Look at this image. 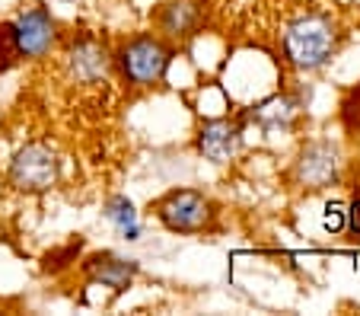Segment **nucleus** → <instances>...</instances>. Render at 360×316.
Instances as JSON below:
<instances>
[{
	"label": "nucleus",
	"mask_w": 360,
	"mask_h": 316,
	"mask_svg": "<svg viewBox=\"0 0 360 316\" xmlns=\"http://www.w3.org/2000/svg\"><path fill=\"white\" fill-rule=\"evenodd\" d=\"M341 115H345L347 128H360V87L345 99V106H341Z\"/></svg>",
	"instance_id": "obj_14"
},
{
	"label": "nucleus",
	"mask_w": 360,
	"mask_h": 316,
	"mask_svg": "<svg viewBox=\"0 0 360 316\" xmlns=\"http://www.w3.org/2000/svg\"><path fill=\"white\" fill-rule=\"evenodd\" d=\"M58 179H61V160L48 144H26L10 163V186L20 192H48L58 186Z\"/></svg>",
	"instance_id": "obj_3"
},
{
	"label": "nucleus",
	"mask_w": 360,
	"mask_h": 316,
	"mask_svg": "<svg viewBox=\"0 0 360 316\" xmlns=\"http://www.w3.org/2000/svg\"><path fill=\"white\" fill-rule=\"evenodd\" d=\"M157 26L172 39H191L201 26V10L188 0H172L157 10Z\"/></svg>",
	"instance_id": "obj_10"
},
{
	"label": "nucleus",
	"mask_w": 360,
	"mask_h": 316,
	"mask_svg": "<svg viewBox=\"0 0 360 316\" xmlns=\"http://www.w3.org/2000/svg\"><path fill=\"white\" fill-rule=\"evenodd\" d=\"M64 64H68V74L74 83H99L109 74L112 55L96 35H80L68 45Z\"/></svg>",
	"instance_id": "obj_7"
},
{
	"label": "nucleus",
	"mask_w": 360,
	"mask_h": 316,
	"mask_svg": "<svg viewBox=\"0 0 360 316\" xmlns=\"http://www.w3.org/2000/svg\"><path fill=\"white\" fill-rule=\"evenodd\" d=\"M341 172V153L332 141H313L300 151L293 163V179L306 189H326L338 182Z\"/></svg>",
	"instance_id": "obj_5"
},
{
	"label": "nucleus",
	"mask_w": 360,
	"mask_h": 316,
	"mask_svg": "<svg viewBox=\"0 0 360 316\" xmlns=\"http://www.w3.org/2000/svg\"><path fill=\"white\" fill-rule=\"evenodd\" d=\"M341 227H345V211H341L338 205H328L326 208V230L335 234V230H341Z\"/></svg>",
	"instance_id": "obj_16"
},
{
	"label": "nucleus",
	"mask_w": 360,
	"mask_h": 316,
	"mask_svg": "<svg viewBox=\"0 0 360 316\" xmlns=\"http://www.w3.org/2000/svg\"><path fill=\"white\" fill-rule=\"evenodd\" d=\"M13 58H20L13 45V35H10V26H0V70H7L13 64Z\"/></svg>",
	"instance_id": "obj_13"
},
{
	"label": "nucleus",
	"mask_w": 360,
	"mask_h": 316,
	"mask_svg": "<svg viewBox=\"0 0 360 316\" xmlns=\"http://www.w3.org/2000/svg\"><path fill=\"white\" fill-rule=\"evenodd\" d=\"M345 227L360 240V198H354V205L345 211Z\"/></svg>",
	"instance_id": "obj_15"
},
{
	"label": "nucleus",
	"mask_w": 360,
	"mask_h": 316,
	"mask_svg": "<svg viewBox=\"0 0 360 316\" xmlns=\"http://www.w3.org/2000/svg\"><path fill=\"white\" fill-rule=\"evenodd\" d=\"M243 147V125L230 122V118H214V122L201 125L198 131V151L211 163H226L233 160Z\"/></svg>",
	"instance_id": "obj_8"
},
{
	"label": "nucleus",
	"mask_w": 360,
	"mask_h": 316,
	"mask_svg": "<svg viewBox=\"0 0 360 316\" xmlns=\"http://www.w3.org/2000/svg\"><path fill=\"white\" fill-rule=\"evenodd\" d=\"M10 35H13V45L20 51V58H41L51 51L58 32H55V20L51 13L41 7L22 10L13 23H10Z\"/></svg>",
	"instance_id": "obj_6"
},
{
	"label": "nucleus",
	"mask_w": 360,
	"mask_h": 316,
	"mask_svg": "<svg viewBox=\"0 0 360 316\" xmlns=\"http://www.w3.org/2000/svg\"><path fill=\"white\" fill-rule=\"evenodd\" d=\"M297 112H300V103L293 96H271L249 112V122H255L265 131H284L293 125Z\"/></svg>",
	"instance_id": "obj_11"
},
{
	"label": "nucleus",
	"mask_w": 360,
	"mask_h": 316,
	"mask_svg": "<svg viewBox=\"0 0 360 316\" xmlns=\"http://www.w3.org/2000/svg\"><path fill=\"white\" fill-rule=\"evenodd\" d=\"M338 49L335 23L322 13H306L293 20L284 32V55L297 70H316Z\"/></svg>",
	"instance_id": "obj_1"
},
{
	"label": "nucleus",
	"mask_w": 360,
	"mask_h": 316,
	"mask_svg": "<svg viewBox=\"0 0 360 316\" xmlns=\"http://www.w3.org/2000/svg\"><path fill=\"white\" fill-rule=\"evenodd\" d=\"M77 253H80V243H77V246H68L64 253L48 255V268H51V272H58V268H64V262H61V259H74Z\"/></svg>",
	"instance_id": "obj_17"
},
{
	"label": "nucleus",
	"mask_w": 360,
	"mask_h": 316,
	"mask_svg": "<svg viewBox=\"0 0 360 316\" xmlns=\"http://www.w3.org/2000/svg\"><path fill=\"white\" fill-rule=\"evenodd\" d=\"M137 262L134 259H124V255H115V253H96L83 262V272L93 284H102V288H112L115 294L131 288L137 275Z\"/></svg>",
	"instance_id": "obj_9"
},
{
	"label": "nucleus",
	"mask_w": 360,
	"mask_h": 316,
	"mask_svg": "<svg viewBox=\"0 0 360 316\" xmlns=\"http://www.w3.org/2000/svg\"><path fill=\"white\" fill-rule=\"evenodd\" d=\"M172 51L166 49L160 39L153 35H137L118 51V68H122V77L131 83V87H153L157 80L166 77V68H169Z\"/></svg>",
	"instance_id": "obj_2"
},
{
	"label": "nucleus",
	"mask_w": 360,
	"mask_h": 316,
	"mask_svg": "<svg viewBox=\"0 0 360 316\" xmlns=\"http://www.w3.org/2000/svg\"><path fill=\"white\" fill-rule=\"evenodd\" d=\"M102 214H105V220H109L124 240H137V236H141L137 211H134V205H131L128 195H112V198L105 201V208H102Z\"/></svg>",
	"instance_id": "obj_12"
},
{
	"label": "nucleus",
	"mask_w": 360,
	"mask_h": 316,
	"mask_svg": "<svg viewBox=\"0 0 360 316\" xmlns=\"http://www.w3.org/2000/svg\"><path fill=\"white\" fill-rule=\"evenodd\" d=\"M157 217L172 234H201L211 224L214 208L195 189H176L157 205Z\"/></svg>",
	"instance_id": "obj_4"
}]
</instances>
